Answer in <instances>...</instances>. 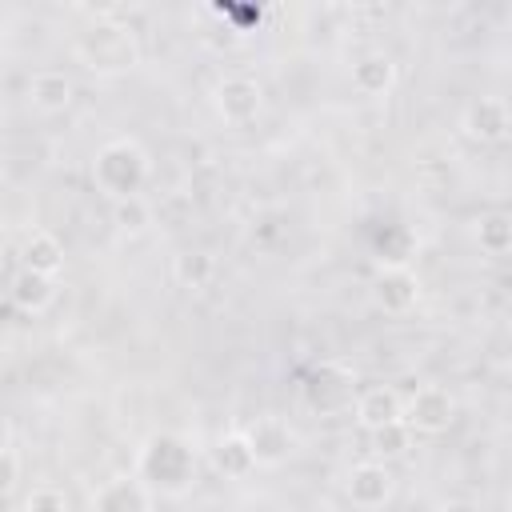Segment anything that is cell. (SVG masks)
<instances>
[{"instance_id":"obj_2","label":"cell","mask_w":512,"mask_h":512,"mask_svg":"<svg viewBox=\"0 0 512 512\" xmlns=\"http://www.w3.org/2000/svg\"><path fill=\"white\" fill-rule=\"evenodd\" d=\"M148 172H152L148 152L132 136H112L92 156V184L112 204L116 200H128V196H140V188L148 184Z\"/></svg>"},{"instance_id":"obj_8","label":"cell","mask_w":512,"mask_h":512,"mask_svg":"<svg viewBox=\"0 0 512 512\" xmlns=\"http://www.w3.org/2000/svg\"><path fill=\"white\" fill-rule=\"evenodd\" d=\"M88 512H152V488L132 476H108L92 488Z\"/></svg>"},{"instance_id":"obj_20","label":"cell","mask_w":512,"mask_h":512,"mask_svg":"<svg viewBox=\"0 0 512 512\" xmlns=\"http://www.w3.org/2000/svg\"><path fill=\"white\" fill-rule=\"evenodd\" d=\"M112 220H116L120 232L140 236V232H148V224H152V208H148L144 196H128V200H116V204H112Z\"/></svg>"},{"instance_id":"obj_7","label":"cell","mask_w":512,"mask_h":512,"mask_svg":"<svg viewBox=\"0 0 512 512\" xmlns=\"http://www.w3.org/2000/svg\"><path fill=\"white\" fill-rule=\"evenodd\" d=\"M392 488H396V476H392V468L380 464V460H360V464H352L348 476H344V496H348L352 508H360V512L384 508V504L392 500Z\"/></svg>"},{"instance_id":"obj_10","label":"cell","mask_w":512,"mask_h":512,"mask_svg":"<svg viewBox=\"0 0 512 512\" xmlns=\"http://www.w3.org/2000/svg\"><path fill=\"white\" fill-rule=\"evenodd\" d=\"M460 128L476 144H500L508 136V128H512L508 100L504 96H476V100H468V108L460 116Z\"/></svg>"},{"instance_id":"obj_15","label":"cell","mask_w":512,"mask_h":512,"mask_svg":"<svg viewBox=\"0 0 512 512\" xmlns=\"http://www.w3.org/2000/svg\"><path fill=\"white\" fill-rule=\"evenodd\" d=\"M212 468L224 476V480H244L252 468H256V456L244 440V432H228L212 444Z\"/></svg>"},{"instance_id":"obj_22","label":"cell","mask_w":512,"mask_h":512,"mask_svg":"<svg viewBox=\"0 0 512 512\" xmlns=\"http://www.w3.org/2000/svg\"><path fill=\"white\" fill-rule=\"evenodd\" d=\"M16 480H20V456L0 444V492H8Z\"/></svg>"},{"instance_id":"obj_17","label":"cell","mask_w":512,"mask_h":512,"mask_svg":"<svg viewBox=\"0 0 512 512\" xmlns=\"http://www.w3.org/2000/svg\"><path fill=\"white\" fill-rule=\"evenodd\" d=\"M52 296H56V284L48 276H40V272H28V268H20L12 276V284H8V300L20 312H44L52 304Z\"/></svg>"},{"instance_id":"obj_12","label":"cell","mask_w":512,"mask_h":512,"mask_svg":"<svg viewBox=\"0 0 512 512\" xmlns=\"http://www.w3.org/2000/svg\"><path fill=\"white\" fill-rule=\"evenodd\" d=\"M20 268L56 280V272L64 268V244H60V236H52V232H44V228L28 232L24 244H20Z\"/></svg>"},{"instance_id":"obj_13","label":"cell","mask_w":512,"mask_h":512,"mask_svg":"<svg viewBox=\"0 0 512 512\" xmlns=\"http://www.w3.org/2000/svg\"><path fill=\"white\" fill-rule=\"evenodd\" d=\"M72 96H76V88H72L68 72H60V68H40L28 80V100L40 112H64L72 104Z\"/></svg>"},{"instance_id":"obj_16","label":"cell","mask_w":512,"mask_h":512,"mask_svg":"<svg viewBox=\"0 0 512 512\" xmlns=\"http://www.w3.org/2000/svg\"><path fill=\"white\" fill-rule=\"evenodd\" d=\"M172 280L180 288H192V292L208 288L216 280V256L208 248H184V252H176L172 256Z\"/></svg>"},{"instance_id":"obj_9","label":"cell","mask_w":512,"mask_h":512,"mask_svg":"<svg viewBox=\"0 0 512 512\" xmlns=\"http://www.w3.org/2000/svg\"><path fill=\"white\" fill-rule=\"evenodd\" d=\"M372 304L384 316H408L420 304V280H416V272H408L404 264L380 268L376 280H372Z\"/></svg>"},{"instance_id":"obj_18","label":"cell","mask_w":512,"mask_h":512,"mask_svg":"<svg viewBox=\"0 0 512 512\" xmlns=\"http://www.w3.org/2000/svg\"><path fill=\"white\" fill-rule=\"evenodd\" d=\"M476 244L488 256H504L512 248V220L504 212H488L476 220Z\"/></svg>"},{"instance_id":"obj_19","label":"cell","mask_w":512,"mask_h":512,"mask_svg":"<svg viewBox=\"0 0 512 512\" xmlns=\"http://www.w3.org/2000/svg\"><path fill=\"white\" fill-rule=\"evenodd\" d=\"M372 436V456L380 460V464H388V460H400L408 448H412V432L404 428V420H396V424H384V428H376V432H368Z\"/></svg>"},{"instance_id":"obj_23","label":"cell","mask_w":512,"mask_h":512,"mask_svg":"<svg viewBox=\"0 0 512 512\" xmlns=\"http://www.w3.org/2000/svg\"><path fill=\"white\" fill-rule=\"evenodd\" d=\"M436 512H484L480 504H472V500H444Z\"/></svg>"},{"instance_id":"obj_5","label":"cell","mask_w":512,"mask_h":512,"mask_svg":"<svg viewBox=\"0 0 512 512\" xmlns=\"http://www.w3.org/2000/svg\"><path fill=\"white\" fill-rule=\"evenodd\" d=\"M244 440H248V448L256 456V468H280L292 456V448H296V432H292V424L280 412L256 416L244 428Z\"/></svg>"},{"instance_id":"obj_4","label":"cell","mask_w":512,"mask_h":512,"mask_svg":"<svg viewBox=\"0 0 512 512\" xmlns=\"http://www.w3.org/2000/svg\"><path fill=\"white\" fill-rule=\"evenodd\" d=\"M400 420L412 436H440L452 420H456V400L444 384H420L404 404H400Z\"/></svg>"},{"instance_id":"obj_14","label":"cell","mask_w":512,"mask_h":512,"mask_svg":"<svg viewBox=\"0 0 512 512\" xmlns=\"http://www.w3.org/2000/svg\"><path fill=\"white\" fill-rule=\"evenodd\" d=\"M396 84V60L388 52H364L352 64V88L364 96H384Z\"/></svg>"},{"instance_id":"obj_6","label":"cell","mask_w":512,"mask_h":512,"mask_svg":"<svg viewBox=\"0 0 512 512\" xmlns=\"http://www.w3.org/2000/svg\"><path fill=\"white\" fill-rule=\"evenodd\" d=\"M212 108H216V116H220L224 124L244 128V124H252V120L260 116L264 92H260V84L248 80V76H224V80L212 88Z\"/></svg>"},{"instance_id":"obj_11","label":"cell","mask_w":512,"mask_h":512,"mask_svg":"<svg viewBox=\"0 0 512 512\" xmlns=\"http://www.w3.org/2000/svg\"><path fill=\"white\" fill-rule=\"evenodd\" d=\"M400 392L396 388H388V384H376V388H364L360 396H356V404H352V416H356V424L364 428V432H376V428H384V424H396L400 420Z\"/></svg>"},{"instance_id":"obj_1","label":"cell","mask_w":512,"mask_h":512,"mask_svg":"<svg viewBox=\"0 0 512 512\" xmlns=\"http://www.w3.org/2000/svg\"><path fill=\"white\" fill-rule=\"evenodd\" d=\"M136 476L156 492H168V496H180L192 488L196 480V452L184 436L176 432H152L144 444H140V456H136Z\"/></svg>"},{"instance_id":"obj_21","label":"cell","mask_w":512,"mask_h":512,"mask_svg":"<svg viewBox=\"0 0 512 512\" xmlns=\"http://www.w3.org/2000/svg\"><path fill=\"white\" fill-rule=\"evenodd\" d=\"M24 512H72V500L60 484H36L24 496Z\"/></svg>"},{"instance_id":"obj_3","label":"cell","mask_w":512,"mask_h":512,"mask_svg":"<svg viewBox=\"0 0 512 512\" xmlns=\"http://www.w3.org/2000/svg\"><path fill=\"white\" fill-rule=\"evenodd\" d=\"M72 56L92 72H128L132 64H140V40L124 24L96 20L88 32L76 36Z\"/></svg>"}]
</instances>
